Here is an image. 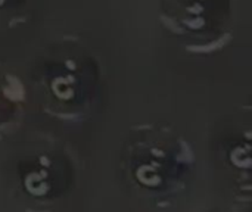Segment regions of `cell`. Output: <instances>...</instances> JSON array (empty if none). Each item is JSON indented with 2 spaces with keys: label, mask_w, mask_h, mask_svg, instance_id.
Instances as JSON below:
<instances>
[{
  "label": "cell",
  "mask_w": 252,
  "mask_h": 212,
  "mask_svg": "<svg viewBox=\"0 0 252 212\" xmlns=\"http://www.w3.org/2000/svg\"><path fill=\"white\" fill-rule=\"evenodd\" d=\"M25 87L22 81L0 63V137L22 118Z\"/></svg>",
  "instance_id": "obj_3"
},
{
  "label": "cell",
  "mask_w": 252,
  "mask_h": 212,
  "mask_svg": "<svg viewBox=\"0 0 252 212\" xmlns=\"http://www.w3.org/2000/svg\"><path fill=\"white\" fill-rule=\"evenodd\" d=\"M24 1V0H21ZM19 3V0H0V9H7L10 6H16Z\"/></svg>",
  "instance_id": "obj_4"
},
{
  "label": "cell",
  "mask_w": 252,
  "mask_h": 212,
  "mask_svg": "<svg viewBox=\"0 0 252 212\" xmlns=\"http://www.w3.org/2000/svg\"><path fill=\"white\" fill-rule=\"evenodd\" d=\"M193 165L189 145L174 130L158 125L133 128L124 152V167L139 189L173 192Z\"/></svg>",
  "instance_id": "obj_1"
},
{
  "label": "cell",
  "mask_w": 252,
  "mask_h": 212,
  "mask_svg": "<svg viewBox=\"0 0 252 212\" xmlns=\"http://www.w3.org/2000/svg\"><path fill=\"white\" fill-rule=\"evenodd\" d=\"M239 0H161L159 21L195 55L223 50L233 38Z\"/></svg>",
  "instance_id": "obj_2"
}]
</instances>
